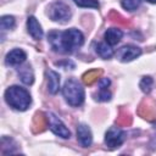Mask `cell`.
Listing matches in <instances>:
<instances>
[{"instance_id":"14","label":"cell","mask_w":156,"mask_h":156,"mask_svg":"<svg viewBox=\"0 0 156 156\" xmlns=\"http://www.w3.org/2000/svg\"><path fill=\"white\" fill-rule=\"evenodd\" d=\"M18 76H20L21 80H22L24 84L30 85V84H33V82H34V74H33V71H32V68H30L29 65H26V66L21 67V68L18 69Z\"/></svg>"},{"instance_id":"20","label":"cell","mask_w":156,"mask_h":156,"mask_svg":"<svg viewBox=\"0 0 156 156\" xmlns=\"http://www.w3.org/2000/svg\"><path fill=\"white\" fill-rule=\"evenodd\" d=\"M152 78L151 77H143V79L140 80V88L144 93H150L151 88H152Z\"/></svg>"},{"instance_id":"18","label":"cell","mask_w":156,"mask_h":156,"mask_svg":"<svg viewBox=\"0 0 156 156\" xmlns=\"http://www.w3.org/2000/svg\"><path fill=\"white\" fill-rule=\"evenodd\" d=\"M15 27V18L12 16H2L1 17V29L7 30Z\"/></svg>"},{"instance_id":"8","label":"cell","mask_w":156,"mask_h":156,"mask_svg":"<svg viewBox=\"0 0 156 156\" xmlns=\"http://www.w3.org/2000/svg\"><path fill=\"white\" fill-rule=\"evenodd\" d=\"M77 138H78V141L80 143L82 146H84V147L90 146L91 141H93V135H91L90 128L84 123L78 124V127H77Z\"/></svg>"},{"instance_id":"19","label":"cell","mask_w":156,"mask_h":156,"mask_svg":"<svg viewBox=\"0 0 156 156\" xmlns=\"http://www.w3.org/2000/svg\"><path fill=\"white\" fill-rule=\"evenodd\" d=\"M73 1L80 7H91V9H98L99 7V1L98 0H73Z\"/></svg>"},{"instance_id":"13","label":"cell","mask_w":156,"mask_h":156,"mask_svg":"<svg viewBox=\"0 0 156 156\" xmlns=\"http://www.w3.org/2000/svg\"><path fill=\"white\" fill-rule=\"evenodd\" d=\"M122 30L118 29V28H108L106 32H105V41L110 45V46H113L116 44L119 43V40L122 39Z\"/></svg>"},{"instance_id":"15","label":"cell","mask_w":156,"mask_h":156,"mask_svg":"<svg viewBox=\"0 0 156 156\" xmlns=\"http://www.w3.org/2000/svg\"><path fill=\"white\" fill-rule=\"evenodd\" d=\"M95 51L100 57H102L105 60L111 58L113 56V50L111 49V46L107 43H98L95 45Z\"/></svg>"},{"instance_id":"1","label":"cell","mask_w":156,"mask_h":156,"mask_svg":"<svg viewBox=\"0 0 156 156\" xmlns=\"http://www.w3.org/2000/svg\"><path fill=\"white\" fill-rule=\"evenodd\" d=\"M51 48L60 54H72L84 43V35L76 28H69L63 32L52 30L48 35Z\"/></svg>"},{"instance_id":"9","label":"cell","mask_w":156,"mask_h":156,"mask_svg":"<svg viewBox=\"0 0 156 156\" xmlns=\"http://www.w3.org/2000/svg\"><path fill=\"white\" fill-rule=\"evenodd\" d=\"M27 58L26 52L22 49H13L6 55V63L10 66H20Z\"/></svg>"},{"instance_id":"3","label":"cell","mask_w":156,"mask_h":156,"mask_svg":"<svg viewBox=\"0 0 156 156\" xmlns=\"http://www.w3.org/2000/svg\"><path fill=\"white\" fill-rule=\"evenodd\" d=\"M62 94H63V98L66 99V101L71 106H80L84 102V98H85L84 89L77 79L71 78V79L66 80V83L62 88Z\"/></svg>"},{"instance_id":"7","label":"cell","mask_w":156,"mask_h":156,"mask_svg":"<svg viewBox=\"0 0 156 156\" xmlns=\"http://www.w3.org/2000/svg\"><path fill=\"white\" fill-rule=\"evenodd\" d=\"M141 55V49L135 45H124L117 50L116 56L121 62H129Z\"/></svg>"},{"instance_id":"6","label":"cell","mask_w":156,"mask_h":156,"mask_svg":"<svg viewBox=\"0 0 156 156\" xmlns=\"http://www.w3.org/2000/svg\"><path fill=\"white\" fill-rule=\"evenodd\" d=\"M124 139H126V132L118 127H110L105 134V144L111 149L121 146Z\"/></svg>"},{"instance_id":"21","label":"cell","mask_w":156,"mask_h":156,"mask_svg":"<svg viewBox=\"0 0 156 156\" xmlns=\"http://www.w3.org/2000/svg\"><path fill=\"white\" fill-rule=\"evenodd\" d=\"M146 1H149V2H151V4H156V0H146Z\"/></svg>"},{"instance_id":"16","label":"cell","mask_w":156,"mask_h":156,"mask_svg":"<svg viewBox=\"0 0 156 156\" xmlns=\"http://www.w3.org/2000/svg\"><path fill=\"white\" fill-rule=\"evenodd\" d=\"M100 76H101V71L100 69H91V71H88L87 73H84L83 80H84L85 84H89L90 85L94 82H96Z\"/></svg>"},{"instance_id":"2","label":"cell","mask_w":156,"mask_h":156,"mask_svg":"<svg viewBox=\"0 0 156 156\" xmlns=\"http://www.w3.org/2000/svg\"><path fill=\"white\" fill-rule=\"evenodd\" d=\"M5 100L11 107L18 111H26L32 102L29 93L24 88H21L18 85H12L6 89Z\"/></svg>"},{"instance_id":"4","label":"cell","mask_w":156,"mask_h":156,"mask_svg":"<svg viewBox=\"0 0 156 156\" xmlns=\"http://www.w3.org/2000/svg\"><path fill=\"white\" fill-rule=\"evenodd\" d=\"M71 9L63 1H55L49 6V17L55 22L65 23L71 18Z\"/></svg>"},{"instance_id":"12","label":"cell","mask_w":156,"mask_h":156,"mask_svg":"<svg viewBox=\"0 0 156 156\" xmlns=\"http://www.w3.org/2000/svg\"><path fill=\"white\" fill-rule=\"evenodd\" d=\"M108 87H110V79L108 78L99 79V93L96 95V100H99V101L111 100V93L108 90Z\"/></svg>"},{"instance_id":"17","label":"cell","mask_w":156,"mask_h":156,"mask_svg":"<svg viewBox=\"0 0 156 156\" xmlns=\"http://www.w3.org/2000/svg\"><path fill=\"white\" fill-rule=\"evenodd\" d=\"M141 0H121L122 7L128 11H134L140 6Z\"/></svg>"},{"instance_id":"5","label":"cell","mask_w":156,"mask_h":156,"mask_svg":"<svg viewBox=\"0 0 156 156\" xmlns=\"http://www.w3.org/2000/svg\"><path fill=\"white\" fill-rule=\"evenodd\" d=\"M46 121L49 124V128L51 129V132L54 134H56L60 138L63 139H68L71 136V132L68 130V128L65 126V123L52 112L46 113Z\"/></svg>"},{"instance_id":"10","label":"cell","mask_w":156,"mask_h":156,"mask_svg":"<svg viewBox=\"0 0 156 156\" xmlns=\"http://www.w3.org/2000/svg\"><path fill=\"white\" fill-rule=\"evenodd\" d=\"M46 79H48V90L50 94H56L60 89V76L52 69L46 71Z\"/></svg>"},{"instance_id":"11","label":"cell","mask_w":156,"mask_h":156,"mask_svg":"<svg viewBox=\"0 0 156 156\" xmlns=\"http://www.w3.org/2000/svg\"><path fill=\"white\" fill-rule=\"evenodd\" d=\"M27 30L28 33L34 38V39H41L43 37V29H41V26L39 24V22L37 21L35 17L30 16L28 17L27 20Z\"/></svg>"}]
</instances>
